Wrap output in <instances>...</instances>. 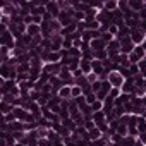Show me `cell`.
<instances>
[{
    "instance_id": "6da1fadb",
    "label": "cell",
    "mask_w": 146,
    "mask_h": 146,
    "mask_svg": "<svg viewBox=\"0 0 146 146\" xmlns=\"http://www.w3.org/2000/svg\"><path fill=\"white\" fill-rule=\"evenodd\" d=\"M108 83L112 84V88H122L124 86V83H125V79H124V76L120 74V70H112V72H108Z\"/></svg>"
},
{
    "instance_id": "7a4b0ae2",
    "label": "cell",
    "mask_w": 146,
    "mask_h": 146,
    "mask_svg": "<svg viewBox=\"0 0 146 146\" xmlns=\"http://www.w3.org/2000/svg\"><path fill=\"white\" fill-rule=\"evenodd\" d=\"M0 45L2 46H7V48H16V41H14V35L11 33V29H7V31H4L2 33V36H0Z\"/></svg>"
},
{
    "instance_id": "3957f363",
    "label": "cell",
    "mask_w": 146,
    "mask_h": 146,
    "mask_svg": "<svg viewBox=\"0 0 146 146\" xmlns=\"http://www.w3.org/2000/svg\"><path fill=\"white\" fill-rule=\"evenodd\" d=\"M119 41H120V52H122V53H125V55H129V53L136 48V45L132 43L131 36H124V38H120Z\"/></svg>"
},
{
    "instance_id": "277c9868",
    "label": "cell",
    "mask_w": 146,
    "mask_h": 146,
    "mask_svg": "<svg viewBox=\"0 0 146 146\" xmlns=\"http://www.w3.org/2000/svg\"><path fill=\"white\" fill-rule=\"evenodd\" d=\"M60 70H62V64L60 62L58 64H45L43 69H41V72H45V74H48V76H58Z\"/></svg>"
},
{
    "instance_id": "5b68a950",
    "label": "cell",
    "mask_w": 146,
    "mask_h": 146,
    "mask_svg": "<svg viewBox=\"0 0 146 146\" xmlns=\"http://www.w3.org/2000/svg\"><path fill=\"white\" fill-rule=\"evenodd\" d=\"M131 40H132V43L137 46V45H141V43L146 40V33H144L143 29H139V28L131 29Z\"/></svg>"
},
{
    "instance_id": "8992f818",
    "label": "cell",
    "mask_w": 146,
    "mask_h": 146,
    "mask_svg": "<svg viewBox=\"0 0 146 146\" xmlns=\"http://www.w3.org/2000/svg\"><path fill=\"white\" fill-rule=\"evenodd\" d=\"M107 53H108V57H115V55H120L122 52H120V41L115 38L112 43H108L107 45Z\"/></svg>"
},
{
    "instance_id": "52a82bcc",
    "label": "cell",
    "mask_w": 146,
    "mask_h": 146,
    "mask_svg": "<svg viewBox=\"0 0 146 146\" xmlns=\"http://www.w3.org/2000/svg\"><path fill=\"white\" fill-rule=\"evenodd\" d=\"M45 9H46V12L48 14H52L53 16V19H58V16H60V5H58V2H46V5H45Z\"/></svg>"
},
{
    "instance_id": "ba28073f",
    "label": "cell",
    "mask_w": 146,
    "mask_h": 146,
    "mask_svg": "<svg viewBox=\"0 0 146 146\" xmlns=\"http://www.w3.org/2000/svg\"><path fill=\"white\" fill-rule=\"evenodd\" d=\"M120 90H122V93H124V95H134V90H136L134 79H132V78L125 79V83H124V86H122Z\"/></svg>"
},
{
    "instance_id": "9c48e42d",
    "label": "cell",
    "mask_w": 146,
    "mask_h": 146,
    "mask_svg": "<svg viewBox=\"0 0 146 146\" xmlns=\"http://www.w3.org/2000/svg\"><path fill=\"white\" fill-rule=\"evenodd\" d=\"M12 113H14L16 120H21V122H24V120H26V115H28V110H26V108H23V107H14Z\"/></svg>"
},
{
    "instance_id": "30bf717a",
    "label": "cell",
    "mask_w": 146,
    "mask_h": 146,
    "mask_svg": "<svg viewBox=\"0 0 146 146\" xmlns=\"http://www.w3.org/2000/svg\"><path fill=\"white\" fill-rule=\"evenodd\" d=\"M26 35H29L31 38L41 36V26H40V24H31V26H28V33H26Z\"/></svg>"
},
{
    "instance_id": "8fae6325",
    "label": "cell",
    "mask_w": 146,
    "mask_h": 146,
    "mask_svg": "<svg viewBox=\"0 0 146 146\" xmlns=\"http://www.w3.org/2000/svg\"><path fill=\"white\" fill-rule=\"evenodd\" d=\"M79 69H81V72L84 76H88V74H91L93 72V67H91V62L90 60H84V58H81V64H79Z\"/></svg>"
},
{
    "instance_id": "7c38bea8",
    "label": "cell",
    "mask_w": 146,
    "mask_h": 146,
    "mask_svg": "<svg viewBox=\"0 0 146 146\" xmlns=\"http://www.w3.org/2000/svg\"><path fill=\"white\" fill-rule=\"evenodd\" d=\"M93 122H95L96 125H100V124H105V122H107V115H105V112H103V110H100V112H95V113H93Z\"/></svg>"
},
{
    "instance_id": "4fadbf2b",
    "label": "cell",
    "mask_w": 146,
    "mask_h": 146,
    "mask_svg": "<svg viewBox=\"0 0 146 146\" xmlns=\"http://www.w3.org/2000/svg\"><path fill=\"white\" fill-rule=\"evenodd\" d=\"M91 67H93V72H95L96 76H102L103 72H105L103 62H100V60H93V62H91Z\"/></svg>"
},
{
    "instance_id": "5bb4252c",
    "label": "cell",
    "mask_w": 146,
    "mask_h": 146,
    "mask_svg": "<svg viewBox=\"0 0 146 146\" xmlns=\"http://www.w3.org/2000/svg\"><path fill=\"white\" fill-rule=\"evenodd\" d=\"M143 7H144V4L141 2V0H131V2H129V9L132 12H141Z\"/></svg>"
},
{
    "instance_id": "9a60e30c",
    "label": "cell",
    "mask_w": 146,
    "mask_h": 146,
    "mask_svg": "<svg viewBox=\"0 0 146 146\" xmlns=\"http://www.w3.org/2000/svg\"><path fill=\"white\" fill-rule=\"evenodd\" d=\"M70 88L72 86H64L60 91H58V96L62 100H72V93H70Z\"/></svg>"
},
{
    "instance_id": "2e32d148",
    "label": "cell",
    "mask_w": 146,
    "mask_h": 146,
    "mask_svg": "<svg viewBox=\"0 0 146 146\" xmlns=\"http://www.w3.org/2000/svg\"><path fill=\"white\" fill-rule=\"evenodd\" d=\"M19 131H24V122L21 120H16L11 124V132H19Z\"/></svg>"
},
{
    "instance_id": "e0dca14e",
    "label": "cell",
    "mask_w": 146,
    "mask_h": 146,
    "mask_svg": "<svg viewBox=\"0 0 146 146\" xmlns=\"http://www.w3.org/2000/svg\"><path fill=\"white\" fill-rule=\"evenodd\" d=\"M137 132L139 134L146 132V119L144 117H137Z\"/></svg>"
},
{
    "instance_id": "ac0fdd59",
    "label": "cell",
    "mask_w": 146,
    "mask_h": 146,
    "mask_svg": "<svg viewBox=\"0 0 146 146\" xmlns=\"http://www.w3.org/2000/svg\"><path fill=\"white\" fill-rule=\"evenodd\" d=\"M70 93H72V100H76V98L83 96V88L76 84V86H72V88H70Z\"/></svg>"
},
{
    "instance_id": "d6986e66",
    "label": "cell",
    "mask_w": 146,
    "mask_h": 146,
    "mask_svg": "<svg viewBox=\"0 0 146 146\" xmlns=\"http://www.w3.org/2000/svg\"><path fill=\"white\" fill-rule=\"evenodd\" d=\"M103 136V132L98 129V127H95L93 131H90V141H96V139H100Z\"/></svg>"
},
{
    "instance_id": "ffe728a7",
    "label": "cell",
    "mask_w": 146,
    "mask_h": 146,
    "mask_svg": "<svg viewBox=\"0 0 146 146\" xmlns=\"http://www.w3.org/2000/svg\"><path fill=\"white\" fill-rule=\"evenodd\" d=\"M0 108H2V110H0V112H2V115H9L12 110H14V107L11 105V103H5V102H2V105H0Z\"/></svg>"
},
{
    "instance_id": "44dd1931",
    "label": "cell",
    "mask_w": 146,
    "mask_h": 146,
    "mask_svg": "<svg viewBox=\"0 0 146 146\" xmlns=\"http://www.w3.org/2000/svg\"><path fill=\"white\" fill-rule=\"evenodd\" d=\"M117 9H119V2H113V0H110V2H105V11L115 12Z\"/></svg>"
},
{
    "instance_id": "7402d4cb",
    "label": "cell",
    "mask_w": 146,
    "mask_h": 146,
    "mask_svg": "<svg viewBox=\"0 0 146 146\" xmlns=\"http://www.w3.org/2000/svg\"><path fill=\"white\" fill-rule=\"evenodd\" d=\"M117 134H120L122 137H127V125H125V124H119V127H117Z\"/></svg>"
},
{
    "instance_id": "603a6c76",
    "label": "cell",
    "mask_w": 146,
    "mask_h": 146,
    "mask_svg": "<svg viewBox=\"0 0 146 146\" xmlns=\"http://www.w3.org/2000/svg\"><path fill=\"white\" fill-rule=\"evenodd\" d=\"M91 108H93V112H100V110H103V102L96 100V102L91 105Z\"/></svg>"
},
{
    "instance_id": "cb8c5ba5",
    "label": "cell",
    "mask_w": 146,
    "mask_h": 146,
    "mask_svg": "<svg viewBox=\"0 0 146 146\" xmlns=\"http://www.w3.org/2000/svg\"><path fill=\"white\" fill-rule=\"evenodd\" d=\"M119 11H120V12L129 11V2H125V0H120V2H119Z\"/></svg>"
},
{
    "instance_id": "d4e9b609",
    "label": "cell",
    "mask_w": 146,
    "mask_h": 146,
    "mask_svg": "<svg viewBox=\"0 0 146 146\" xmlns=\"http://www.w3.org/2000/svg\"><path fill=\"white\" fill-rule=\"evenodd\" d=\"M84 98H86V103H88V105H93V103H95V102H96V100H98V98H96V95H95V93H91V95H86V96H84Z\"/></svg>"
},
{
    "instance_id": "484cf974",
    "label": "cell",
    "mask_w": 146,
    "mask_h": 146,
    "mask_svg": "<svg viewBox=\"0 0 146 146\" xmlns=\"http://www.w3.org/2000/svg\"><path fill=\"white\" fill-rule=\"evenodd\" d=\"M83 125H84V129H86V131H88V132H90V131H93V129H95V127H96V124H95V122H93V120H86V122H84V124H83Z\"/></svg>"
},
{
    "instance_id": "4316f807",
    "label": "cell",
    "mask_w": 146,
    "mask_h": 146,
    "mask_svg": "<svg viewBox=\"0 0 146 146\" xmlns=\"http://www.w3.org/2000/svg\"><path fill=\"white\" fill-rule=\"evenodd\" d=\"M86 79H88V83H90V84H95V83L98 81V76L95 74V72H91V74H88V76H86Z\"/></svg>"
},
{
    "instance_id": "83f0119b",
    "label": "cell",
    "mask_w": 146,
    "mask_h": 146,
    "mask_svg": "<svg viewBox=\"0 0 146 146\" xmlns=\"http://www.w3.org/2000/svg\"><path fill=\"white\" fill-rule=\"evenodd\" d=\"M91 88H93V93H95V95H96V93H98V91H100V90H102V81H100V79H98V81H96V83H95V84H91Z\"/></svg>"
},
{
    "instance_id": "f1b7e54d",
    "label": "cell",
    "mask_w": 146,
    "mask_h": 146,
    "mask_svg": "<svg viewBox=\"0 0 146 146\" xmlns=\"http://www.w3.org/2000/svg\"><path fill=\"white\" fill-rule=\"evenodd\" d=\"M108 31L117 38V35H119V26H115V24H110V28H108Z\"/></svg>"
},
{
    "instance_id": "f546056e",
    "label": "cell",
    "mask_w": 146,
    "mask_h": 146,
    "mask_svg": "<svg viewBox=\"0 0 146 146\" xmlns=\"http://www.w3.org/2000/svg\"><path fill=\"white\" fill-rule=\"evenodd\" d=\"M137 139H139V141L146 146V132H144V134H139V136H137Z\"/></svg>"
},
{
    "instance_id": "4dcf8cb0",
    "label": "cell",
    "mask_w": 146,
    "mask_h": 146,
    "mask_svg": "<svg viewBox=\"0 0 146 146\" xmlns=\"http://www.w3.org/2000/svg\"><path fill=\"white\" fill-rule=\"evenodd\" d=\"M141 46H143V50H144V52H146V40H144V41H143V43H141Z\"/></svg>"
},
{
    "instance_id": "1f68e13d",
    "label": "cell",
    "mask_w": 146,
    "mask_h": 146,
    "mask_svg": "<svg viewBox=\"0 0 146 146\" xmlns=\"http://www.w3.org/2000/svg\"><path fill=\"white\" fill-rule=\"evenodd\" d=\"M55 146H67L65 143H58V144H55Z\"/></svg>"
},
{
    "instance_id": "d6a6232c",
    "label": "cell",
    "mask_w": 146,
    "mask_h": 146,
    "mask_svg": "<svg viewBox=\"0 0 146 146\" xmlns=\"http://www.w3.org/2000/svg\"><path fill=\"white\" fill-rule=\"evenodd\" d=\"M16 146H26V144H23V143H16Z\"/></svg>"
}]
</instances>
